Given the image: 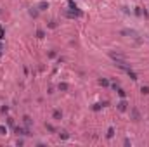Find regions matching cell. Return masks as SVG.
<instances>
[{"mask_svg":"<svg viewBox=\"0 0 149 147\" xmlns=\"http://www.w3.org/2000/svg\"><path fill=\"white\" fill-rule=\"evenodd\" d=\"M118 109H120V111H125V109H127V102H125V101H121V102L118 104Z\"/></svg>","mask_w":149,"mask_h":147,"instance_id":"cell-1","label":"cell"},{"mask_svg":"<svg viewBox=\"0 0 149 147\" xmlns=\"http://www.w3.org/2000/svg\"><path fill=\"white\" fill-rule=\"evenodd\" d=\"M142 94H149V87H142Z\"/></svg>","mask_w":149,"mask_h":147,"instance_id":"cell-2","label":"cell"},{"mask_svg":"<svg viewBox=\"0 0 149 147\" xmlns=\"http://www.w3.org/2000/svg\"><path fill=\"white\" fill-rule=\"evenodd\" d=\"M113 133H114V130H113V128H109V132H108V137H113Z\"/></svg>","mask_w":149,"mask_h":147,"instance_id":"cell-3","label":"cell"}]
</instances>
